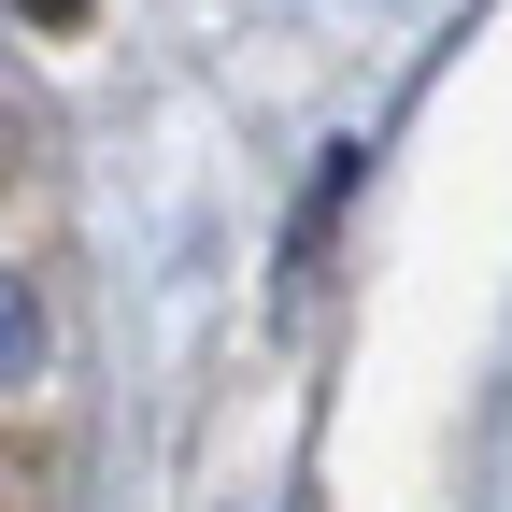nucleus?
<instances>
[{
	"label": "nucleus",
	"instance_id": "3",
	"mask_svg": "<svg viewBox=\"0 0 512 512\" xmlns=\"http://www.w3.org/2000/svg\"><path fill=\"white\" fill-rule=\"evenodd\" d=\"M0 171H15V114H0Z\"/></svg>",
	"mask_w": 512,
	"mask_h": 512
},
{
	"label": "nucleus",
	"instance_id": "2",
	"mask_svg": "<svg viewBox=\"0 0 512 512\" xmlns=\"http://www.w3.org/2000/svg\"><path fill=\"white\" fill-rule=\"evenodd\" d=\"M15 15H29V29H86V0H15Z\"/></svg>",
	"mask_w": 512,
	"mask_h": 512
},
{
	"label": "nucleus",
	"instance_id": "1",
	"mask_svg": "<svg viewBox=\"0 0 512 512\" xmlns=\"http://www.w3.org/2000/svg\"><path fill=\"white\" fill-rule=\"evenodd\" d=\"M29 370H43V299H29V271H15V256H0V399H15Z\"/></svg>",
	"mask_w": 512,
	"mask_h": 512
}]
</instances>
